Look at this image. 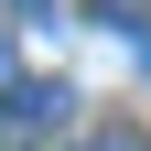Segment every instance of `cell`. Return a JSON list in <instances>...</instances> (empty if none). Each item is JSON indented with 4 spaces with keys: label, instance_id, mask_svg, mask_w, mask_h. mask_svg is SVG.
<instances>
[{
    "label": "cell",
    "instance_id": "1",
    "mask_svg": "<svg viewBox=\"0 0 151 151\" xmlns=\"http://www.w3.org/2000/svg\"><path fill=\"white\" fill-rule=\"evenodd\" d=\"M65 86H54V76H11V86H0V119H11V129H54V119H65Z\"/></svg>",
    "mask_w": 151,
    "mask_h": 151
},
{
    "label": "cell",
    "instance_id": "2",
    "mask_svg": "<svg viewBox=\"0 0 151 151\" xmlns=\"http://www.w3.org/2000/svg\"><path fill=\"white\" fill-rule=\"evenodd\" d=\"M97 11H108V22H129V11H140V0H97Z\"/></svg>",
    "mask_w": 151,
    "mask_h": 151
},
{
    "label": "cell",
    "instance_id": "3",
    "mask_svg": "<svg viewBox=\"0 0 151 151\" xmlns=\"http://www.w3.org/2000/svg\"><path fill=\"white\" fill-rule=\"evenodd\" d=\"M0 86H11V32H0Z\"/></svg>",
    "mask_w": 151,
    "mask_h": 151
},
{
    "label": "cell",
    "instance_id": "4",
    "mask_svg": "<svg viewBox=\"0 0 151 151\" xmlns=\"http://www.w3.org/2000/svg\"><path fill=\"white\" fill-rule=\"evenodd\" d=\"M11 11H54V0H11Z\"/></svg>",
    "mask_w": 151,
    "mask_h": 151
},
{
    "label": "cell",
    "instance_id": "5",
    "mask_svg": "<svg viewBox=\"0 0 151 151\" xmlns=\"http://www.w3.org/2000/svg\"><path fill=\"white\" fill-rule=\"evenodd\" d=\"M97 151H129V140H97Z\"/></svg>",
    "mask_w": 151,
    "mask_h": 151
}]
</instances>
